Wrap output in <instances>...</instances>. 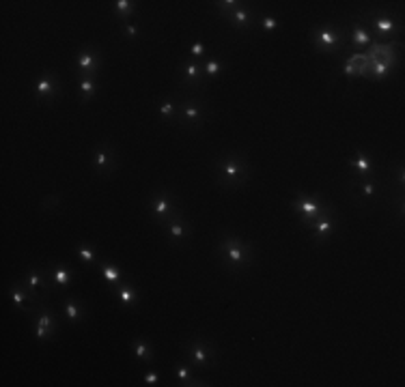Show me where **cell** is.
<instances>
[{"mask_svg": "<svg viewBox=\"0 0 405 387\" xmlns=\"http://www.w3.org/2000/svg\"><path fill=\"white\" fill-rule=\"evenodd\" d=\"M220 181L224 185H239L248 177V163L237 155H229L220 161Z\"/></svg>", "mask_w": 405, "mask_h": 387, "instance_id": "cell-1", "label": "cell"}, {"mask_svg": "<svg viewBox=\"0 0 405 387\" xmlns=\"http://www.w3.org/2000/svg\"><path fill=\"white\" fill-rule=\"evenodd\" d=\"M220 250L226 252V260H229L233 267H241V265H248L250 263V248L246 243H241L239 239L235 237H226Z\"/></svg>", "mask_w": 405, "mask_h": 387, "instance_id": "cell-2", "label": "cell"}, {"mask_svg": "<svg viewBox=\"0 0 405 387\" xmlns=\"http://www.w3.org/2000/svg\"><path fill=\"white\" fill-rule=\"evenodd\" d=\"M315 47L321 52H334L338 46H343V32H338L336 28H330V26H321V28L315 30Z\"/></svg>", "mask_w": 405, "mask_h": 387, "instance_id": "cell-3", "label": "cell"}, {"mask_svg": "<svg viewBox=\"0 0 405 387\" xmlns=\"http://www.w3.org/2000/svg\"><path fill=\"white\" fill-rule=\"evenodd\" d=\"M326 209H328V206H321V203H317L315 198L304 196V194H300L298 200H295V211L302 215V220H304V222L317 220V217H319Z\"/></svg>", "mask_w": 405, "mask_h": 387, "instance_id": "cell-4", "label": "cell"}, {"mask_svg": "<svg viewBox=\"0 0 405 387\" xmlns=\"http://www.w3.org/2000/svg\"><path fill=\"white\" fill-rule=\"evenodd\" d=\"M78 69L84 71V75H95L99 69V56L93 50H82L78 56Z\"/></svg>", "mask_w": 405, "mask_h": 387, "instance_id": "cell-5", "label": "cell"}, {"mask_svg": "<svg viewBox=\"0 0 405 387\" xmlns=\"http://www.w3.org/2000/svg\"><path fill=\"white\" fill-rule=\"evenodd\" d=\"M366 67H369V58H366V54H354V56L347 58V63H345V75H364L366 73Z\"/></svg>", "mask_w": 405, "mask_h": 387, "instance_id": "cell-6", "label": "cell"}, {"mask_svg": "<svg viewBox=\"0 0 405 387\" xmlns=\"http://www.w3.org/2000/svg\"><path fill=\"white\" fill-rule=\"evenodd\" d=\"M395 63L397 61H388V58H373V61H369L366 71L373 73L375 80H384V78H388V73L395 69Z\"/></svg>", "mask_w": 405, "mask_h": 387, "instance_id": "cell-7", "label": "cell"}, {"mask_svg": "<svg viewBox=\"0 0 405 387\" xmlns=\"http://www.w3.org/2000/svg\"><path fill=\"white\" fill-rule=\"evenodd\" d=\"M151 213L155 215V220L164 222L166 217L172 213V196L170 194H162L153 205H151Z\"/></svg>", "mask_w": 405, "mask_h": 387, "instance_id": "cell-8", "label": "cell"}, {"mask_svg": "<svg viewBox=\"0 0 405 387\" xmlns=\"http://www.w3.org/2000/svg\"><path fill=\"white\" fill-rule=\"evenodd\" d=\"M373 26H375V30L380 32L381 39L397 32V22L392 20L390 15H373Z\"/></svg>", "mask_w": 405, "mask_h": 387, "instance_id": "cell-9", "label": "cell"}, {"mask_svg": "<svg viewBox=\"0 0 405 387\" xmlns=\"http://www.w3.org/2000/svg\"><path fill=\"white\" fill-rule=\"evenodd\" d=\"M190 353H192V359L196 366H209V357H212V348H209L205 342H194L190 346Z\"/></svg>", "mask_w": 405, "mask_h": 387, "instance_id": "cell-10", "label": "cell"}, {"mask_svg": "<svg viewBox=\"0 0 405 387\" xmlns=\"http://www.w3.org/2000/svg\"><path fill=\"white\" fill-rule=\"evenodd\" d=\"M56 95V78L54 73H46L43 80L37 84V97L43 99V97H54Z\"/></svg>", "mask_w": 405, "mask_h": 387, "instance_id": "cell-11", "label": "cell"}, {"mask_svg": "<svg viewBox=\"0 0 405 387\" xmlns=\"http://www.w3.org/2000/svg\"><path fill=\"white\" fill-rule=\"evenodd\" d=\"M330 206H328L323 213L317 217V224H315V232H317V237L319 239H323V237H328V234L332 232V228H334V224H332V220H330Z\"/></svg>", "mask_w": 405, "mask_h": 387, "instance_id": "cell-12", "label": "cell"}, {"mask_svg": "<svg viewBox=\"0 0 405 387\" xmlns=\"http://www.w3.org/2000/svg\"><path fill=\"white\" fill-rule=\"evenodd\" d=\"M201 106H198L196 101H186L183 103V108H181V116L186 118V121H190L192 125H196L198 121H201Z\"/></svg>", "mask_w": 405, "mask_h": 387, "instance_id": "cell-13", "label": "cell"}, {"mask_svg": "<svg viewBox=\"0 0 405 387\" xmlns=\"http://www.w3.org/2000/svg\"><path fill=\"white\" fill-rule=\"evenodd\" d=\"M229 18H231V22H233V26H237V28H248V26H250V11L244 9V7L233 9L229 13Z\"/></svg>", "mask_w": 405, "mask_h": 387, "instance_id": "cell-14", "label": "cell"}, {"mask_svg": "<svg viewBox=\"0 0 405 387\" xmlns=\"http://www.w3.org/2000/svg\"><path fill=\"white\" fill-rule=\"evenodd\" d=\"M203 65L201 63H188L183 65V82H198L203 78Z\"/></svg>", "mask_w": 405, "mask_h": 387, "instance_id": "cell-15", "label": "cell"}, {"mask_svg": "<svg viewBox=\"0 0 405 387\" xmlns=\"http://www.w3.org/2000/svg\"><path fill=\"white\" fill-rule=\"evenodd\" d=\"M78 89H80V95H82V99H89V97H93V92L97 91V84L93 78H89V75H82L78 82Z\"/></svg>", "mask_w": 405, "mask_h": 387, "instance_id": "cell-16", "label": "cell"}, {"mask_svg": "<svg viewBox=\"0 0 405 387\" xmlns=\"http://www.w3.org/2000/svg\"><path fill=\"white\" fill-rule=\"evenodd\" d=\"M349 166L356 168L360 174H369L371 172V159L364 153H358L354 159H349Z\"/></svg>", "mask_w": 405, "mask_h": 387, "instance_id": "cell-17", "label": "cell"}, {"mask_svg": "<svg viewBox=\"0 0 405 387\" xmlns=\"http://www.w3.org/2000/svg\"><path fill=\"white\" fill-rule=\"evenodd\" d=\"M352 41H354V46H369V43H371V35L364 30V26H362V24L354 26V30H352Z\"/></svg>", "mask_w": 405, "mask_h": 387, "instance_id": "cell-18", "label": "cell"}, {"mask_svg": "<svg viewBox=\"0 0 405 387\" xmlns=\"http://www.w3.org/2000/svg\"><path fill=\"white\" fill-rule=\"evenodd\" d=\"M134 355L138 359H151L153 357V348H151L144 340H136L134 342Z\"/></svg>", "mask_w": 405, "mask_h": 387, "instance_id": "cell-19", "label": "cell"}, {"mask_svg": "<svg viewBox=\"0 0 405 387\" xmlns=\"http://www.w3.org/2000/svg\"><path fill=\"white\" fill-rule=\"evenodd\" d=\"M110 161H112V155L108 153V151H104V149H97V151H95V155H93V166L97 168V170H104V168H106Z\"/></svg>", "mask_w": 405, "mask_h": 387, "instance_id": "cell-20", "label": "cell"}, {"mask_svg": "<svg viewBox=\"0 0 405 387\" xmlns=\"http://www.w3.org/2000/svg\"><path fill=\"white\" fill-rule=\"evenodd\" d=\"M117 297H119V301L127 303V306H134V303L138 301V295H136V291H132V288H129V286H123V288H119V291H117Z\"/></svg>", "mask_w": 405, "mask_h": 387, "instance_id": "cell-21", "label": "cell"}, {"mask_svg": "<svg viewBox=\"0 0 405 387\" xmlns=\"http://www.w3.org/2000/svg\"><path fill=\"white\" fill-rule=\"evenodd\" d=\"M134 11H136V4H134V2H129V0H117V2H115V13L123 15V18L132 15Z\"/></svg>", "mask_w": 405, "mask_h": 387, "instance_id": "cell-22", "label": "cell"}, {"mask_svg": "<svg viewBox=\"0 0 405 387\" xmlns=\"http://www.w3.org/2000/svg\"><path fill=\"white\" fill-rule=\"evenodd\" d=\"M28 297H30V295H28L26 291H22V288H18V286L11 288V299H13V303H15L18 308L24 310V308H26V301H28Z\"/></svg>", "mask_w": 405, "mask_h": 387, "instance_id": "cell-23", "label": "cell"}, {"mask_svg": "<svg viewBox=\"0 0 405 387\" xmlns=\"http://www.w3.org/2000/svg\"><path fill=\"white\" fill-rule=\"evenodd\" d=\"M104 277H106L108 284H117V282L121 280V269L115 267V265H106L104 267Z\"/></svg>", "mask_w": 405, "mask_h": 387, "instance_id": "cell-24", "label": "cell"}, {"mask_svg": "<svg viewBox=\"0 0 405 387\" xmlns=\"http://www.w3.org/2000/svg\"><path fill=\"white\" fill-rule=\"evenodd\" d=\"M65 314H67L69 320H80L82 319V308H80L75 301H67L65 303Z\"/></svg>", "mask_w": 405, "mask_h": 387, "instance_id": "cell-25", "label": "cell"}, {"mask_svg": "<svg viewBox=\"0 0 405 387\" xmlns=\"http://www.w3.org/2000/svg\"><path fill=\"white\" fill-rule=\"evenodd\" d=\"M166 226H168V232H170L175 239H183V237H186V234H188V228L183 226L181 222H177V220L168 222V224H166Z\"/></svg>", "mask_w": 405, "mask_h": 387, "instance_id": "cell-26", "label": "cell"}, {"mask_svg": "<svg viewBox=\"0 0 405 387\" xmlns=\"http://www.w3.org/2000/svg\"><path fill=\"white\" fill-rule=\"evenodd\" d=\"M224 69V65L222 63H218V61H209V63H205L203 65V73L205 75H209V78H214V75H218L220 71Z\"/></svg>", "mask_w": 405, "mask_h": 387, "instance_id": "cell-27", "label": "cell"}, {"mask_svg": "<svg viewBox=\"0 0 405 387\" xmlns=\"http://www.w3.org/2000/svg\"><path fill=\"white\" fill-rule=\"evenodd\" d=\"M69 280H71V271H67V269H58L56 273H54V282H56L58 286H67Z\"/></svg>", "mask_w": 405, "mask_h": 387, "instance_id": "cell-28", "label": "cell"}, {"mask_svg": "<svg viewBox=\"0 0 405 387\" xmlns=\"http://www.w3.org/2000/svg\"><path fill=\"white\" fill-rule=\"evenodd\" d=\"M177 379H179L183 385H194V383H192L190 368H188V366H179V368H177Z\"/></svg>", "mask_w": 405, "mask_h": 387, "instance_id": "cell-29", "label": "cell"}, {"mask_svg": "<svg viewBox=\"0 0 405 387\" xmlns=\"http://www.w3.org/2000/svg\"><path fill=\"white\" fill-rule=\"evenodd\" d=\"M78 256L84 260V263H89V265H93L95 263V254H93V250H89V248H78Z\"/></svg>", "mask_w": 405, "mask_h": 387, "instance_id": "cell-30", "label": "cell"}, {"mask_svg": "<svg viewBox=\"0 0 405 387\" xmlns=\"http://www.w3.org/2000/svg\"><path fill=\"white\" fill-rule=\"evenodd\" d=\"M41 284V275L37 273V271H30L28 273V280H26V286H28V291H35L37 286Z\"/></svg>", "mask_w": 405, "mask_h": 387, "instance_id": "cell-31", "label": "cell"}, {"mask_svg": "<svg viewBox=\"0 0 405 387\" xmlns=\"http://www.w3.org/2000/svg\"><path fill=\"white\" fill-rule=\"evenodd\" d=\"M39 325H41V327H46V329H50V331H54V327H56L52 314H43L41 319H39Z\"/></svg>", "mask_w": 405, "mask_h": 387, "instance_id": "cell-32", "label": "cell"}, {"mask_svg": "<svg viewBox=\"0 0 405 387\" xmlns=\"http://www.w3.org/2000/svg\"><path fill=\"white\" fill-rule=\"evenodd\" d=\"M220 11H224V13H231L233 9L239 7V2H235V0H226V2H218Z\"/></svg>", "mask_w": 405, "mask_h": 387, "instance_id": "cell-33", "label": "cell"}, {"mask_svg": "<svg viewBox=\"0 0 405 387\" xmlns=\"http://www.w3.org/2000/svg\"><path fill=\"white\" fill-rule=\"evenodd\" d=\"M160 112H162V116H172V114H175V106H172L170 101H164L160 106Z\"/></svg>", "mask_w": 405, "mask_h": 387, "instance_id": "cell-34", "label": "cell"}, {"mask_svg": "<svg viewBox=\"0 0 405 387\" xmlns=\"http://www.w3.org/2000/svg\"><path fill=\"white\" fill-rule=\"evenodd\" d=\"M203 54H205V43H201V41L194 43L192 46V58H201Z\"/></svg>", "mask_w": 405, "mask_h": 387, "instance_id": "cell-35", "label": "cell"}, {"mask_svg": "<svg viewBox=\"0 0 405 387\" xmlns=\"http://www.w3.org/2000/svg\"><path fill=\"white\" fill-rule=\"evenodd\" d=\"M375 189H377L375 183H364L362 185V196H364V198H371V196L375 194Z\"/></svg>", "mask_w": 405, "mask_h": 387, "instance_id": "cell-36", "label": "cell"}, {"mask_svg": "<svg viewBox=\"0 0 405 387\" xmlns=\"http://www.w3.org/2000/svg\"><path fill=\"white\" fill-rule=\"evenodd\" d=\"M263 28H265V30H276L278 28V22L267 15V18H263Z\"/></svg>", "mask_w": 405, "mask_h": 387, "instance_id": "cell-37", "label": "cell"}, {"mask_svg": "<svg viewBox=\"0 0 405 387\" xmlns=\"http://www.w3.org/2000/svg\"><path fill=\"white\" fill-rule=\"evenodd\" d=\"M35 336L39 338V340H46V338H50V336H52V331H50V329H46V327H41V325H37Z\"/></svg>", "mask_w": 405, "mask_h": 387, "instance_id": "cell-38", "label": "cell"}, {"mask_svg": "<svg viewBox=\"0 0 405 387\" xmlns=\"http://www.w3.org/2000/svg\"><path fill=\"white\" fill-rule=\"evenodd\" d=\"M144 383H147V385H158V372H147V374H144Z\"/></svg>", "mask_w": 405, "mask_h": 387, "instance_id": "cell-39", "label": "cell"}, {"mask_svg": "<svg viewBox=\"0 0 405 387\" xmlns=\"http://www.w3.org/2000/svg\"><path fill=\"white\" fill-rule=\"evenodd\" d=\"M125 30H127L129 37H136V35H138V26H136V24H127Z\"/></svg>", "mask_w": 405, "mask_h": 387, "instance_id": "cell-40", "label": "cell"}]
</instances>
